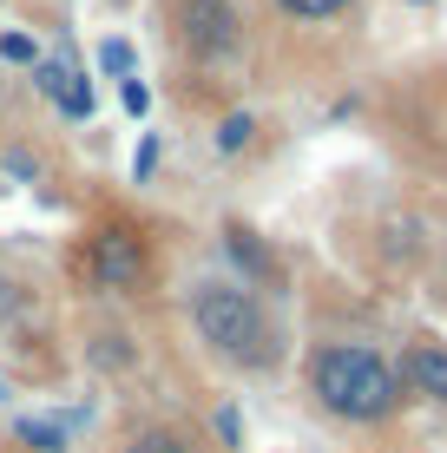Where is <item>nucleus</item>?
I'll return each instance as SVG.
<instances>
[{
	"label": "nucleus",
	"instance_id": "obj_1",
	"mask_svg": "<svg viewBox=\"0 0 447 453\" xmlns=\"http://www.w3.org/2000/svg\"><path fill=\"white\" fill-rule=\"evenodd\" d=\"M184 316H191L197 342H204L211 355H218L224 368L237 374H276L283 368V322H276L270 296L237 283V276L224 270H204L184 283Z\"/></svg>",
	"mask_w": 447,
	"mask_h": 453
},
{
	"label": "nucleus",
	"instance_id": "obj_2",
	"mask_svg": "<svg viewBox=\"0 0 447 453\" xmlns=\"http://www.w3.org/2000/svg\"><path fill=\"white\" fill-rule=\"evenodd\" d=\"M303 381H310L316 408L349 420V427H381L408 408V381L375 342H316L310 362H303Z\"/></svg>",
	"mask_w": 447,
	"mask_h": 453
},
{
	"label": "nucleus",
	"instance_id": "obj_3",
	"mask_svg": "<svg viewBox=\"0 0 447 453\" xmlns=\"http://www.w3.org/2000/svg\"><path fill=\"white\" fill-rule=\"evenodd\" d=\"M165 34L197 73H224L250 53V7L243 0H165Z\"/></svg>",
	"mask_w": 447,
	"mask_h": 453
},
{
	"label": "nucleus",
	"instance_id": "obj_4",
	"mask_svg": "<svg viewBox=\"0 0 447 453\" xmlns=\"http://www.w3.org/2000/svg\"><path fill=\"white\" fill-rule=\"evenodd\" d=\"M80 276H86V289H99V296H145L151 250H145V237H138L132 224L105 217V224L86 237V250H80Z\"/></svg>",
	"mask_w": 447,
	"mask_h": 453
},
{
	"label": "nucleus",
	"instance_id": "obj_5",
	"mask_svg": "<svg viewBox=\"0 0 447 453\" xmlns=\"http://www.w3.org/2000/svg\"><path fill=\"white\" fill-rule=\"evenodd\" d=\"M264 7L303 46H349L368 27V0H264Z\"/></svg>",
	"mask_w": 447,
	"mask_h": 453
},
{
	"label": "nucleus",
	"instance_id": "obj_6",
	"mask_svg": "<svg viewBox=\"0 0 447 453\" xmlns=\"http://www.w3.org/2000/svg\"><path fill=\"white\" fill-rule=\"evenodd\" d=\"M395 368H402L408 395H428V401L447 408V342L441 335H408V349H402Z\"/></svg>",
	"mask_w": 447,
	"mask_h": 453
},
{
	"label": "nucleus",
	"instance_id": "obj_7",
	"mask_svg": "<svg viewBox=\"0 0 447 453\" xmlns=\"http://www.w3.org/2000/svg\"><path fill=\"white\" fill-rule=\"evenodd\" d=\"M224 257H230V270H237V283H250V289H270L276 276H283L250 224H224Z\"/></svg>",
	"mask_w": 447,
	"mask_h": 453
},
{
	"label": "nucleus",
	"instance_id": "obj_8",
	"mask_svg": "<svg viewBox=\"0 0 447 453\" xmlns=\"http://www.w3.org/2000/svg\"><path fill=\"white\" fill-rule=\"evenodd\" d=\"M13 447H27V453H66L73 447V427H66V420H46V414H20V420H13Z\"/></svg>",
	"mask_w": 447,
	"mask_h": 453
},
{
	"label": "nucleus",
	"instance_id": "obj_9",
	"mask_svg": "<svg viewBox=\"0 0 447 453\" xmlns=\"http://www.w3.org/2000/svg\"><path fill=\"white\" fill-rule=\"evenodd\" d=\"M119 453H197V441H191L184 427H165V420H151V427H132Z\"/></svg>",
	"mask_w": 447,
	"mask_h": 453
},
{
	"label": "nucleus",
	"instance_id": "obj_10",
	"mask_svg": "<svg viewBox=\"0 0 447 453\" xmlns=\"http://www.w3.org/2000/svg\"><path fill=\"white\" fill-rule=\"evenodd\" d=\"M0 59H13V66H40V46L7 27V34H0Z\"/></svg>",
	"mask_w": 447,
	"mask_h": 453
},
{
	"label": "nucleus",
	"instance_id": "obj_11",
	"mask_svg": "<svg viewBox=\"0 0 447 453\" xmlns=\"http://www.w3.org/2000/svg\"><path fill=\"white\" fill-rule=\"evenodd\" d=\"M99 66H105V73H126V80H132V46H126V40H105V46H99Z\"/></svg>",
	"mask_w": 447,
	"mask_h": 453
},
{
	"label": "nucleus",
	"instance_id": "obj_12",
	"mask_svg": "<svg viewBox=\"0 0 447 453\" xmlns=\"http://www.w3.org/2000/svg\"><path fill=\"white\" fill-rule=\"evenodd\" d=\"M211 427H218L224 447H243V420H237V408H218V420H211Z\"/></svg>",
	"mask_w": 447,
	"mask_h": 453
},
{
	"label": "nucleus",
	"instance_id": "obj_13",
	"mask_svg": "<svg viewBox=\"0 0 447 453\" xmlns=\"http://www.w3.org/2000/svg\"><path fill=\"white\" fill-rule=\"evenodd\" d=\"M126 105H132V112H145V105H151V92H145V86H138V73H132V80H126Z\"/></svg>",
	"mask_w": 447,
	"mask_h": 453
},
{
	"label": "nucleus",
	"instance_id": "obj_14",
	"mask_svg": "<svg viewBox=\"0 0 447 453\" xmlns=\"http://www.w3.org/2000/svg\"><path fill=\"white\" fill-rule=\"evenodd\" d=\"M0 112H7V80H0Z\"/></svg>",
	"mask_w": 447,
	"mask_h": 453
},
{
	"label": "nucleus",
	"instance_id": "obj_15",
	"mask_svg": "<svg viewBox=\"0 0 447 453\" xmlns=\"http://www.w3.org/2000/svg\"><path fill=\"white\" fill-rule=\"evenodd\" d=\"M0 401H7V381H0Z\"/></svg>",
	"mask_w": 447,
	"mask_h": 453
}]
</instances>
